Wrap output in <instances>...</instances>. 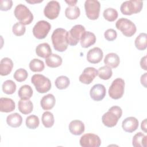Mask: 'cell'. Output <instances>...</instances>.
<instances>
[{
	"label": "cell",
	"mask_w": 147,
	"mask_h": 147,
	"mask_svg": "<svg viewBox=\"0 0 147 147\" xmlns=\"http://www.w3.org/2000/svg\"><path fill=\"white\" fill-rule=\"evenodd\" d=\"M67 31L63 28H57L53 30L51 40L54 49L59 52H64L68 48V42L66 38Z\"/></svg>",
	"instance_id": "1"
},
{
	"label": "cell",
	"mask_w": 147,
	"mask_h": 147,
	"mask_svg": "<svg viewBox=\"0 0 147 147\" xmlns=\"http://www.w3.org/2000/svg\"><path fill=\"white\" fill-rule=\"evenodd\" d=\"M122 114V110L121 108L117 106H113L103 115L102 117V123L108 127H114L117 125Z\"/></svg>",
	"instance_id": "2"
},
{
	"label": "cell",
	"mask_w": 147,
	"mask_h": 147,
	"mask_svg": "<svg viewBox=\"0 0 147 147\" xmlns=\"http://www.w3.org/2000/svg\"><path fill=\"white\" fill-rule=\"evenodd\" d=\"M14 14L16 18L23 25H29L33 20V15L24 5L19 4L15 7Z\"/></svg>",
	"instance_id": "3"
},
{
	"label": "cell",
	"mask_w": 147,
	"mask_h": 147,
	"mask_svg": "<svg viewBox=\"0 0 147 147\" xmlns=\"http://www.w3.org/2000/svg\"><path fill=\"white\" fill-rule=\"evenodd\" d=\"M31 82L39 93H45L51 88V80L43 75H33L31 78Z\"/></svg>",
	"instance_id": "4"
},
{
	"label": "cell",
	"mask_w": 147,
	"mask_h": 147,
	"mask_svg": "<svg viewBox=\"0 0 147 147\" xmlns=\"http://www.w3.org/2000/svg\"><path fill=\"white\" fill-rule=\"evenodd\" d=\"M143 7V2L139 0H130L123 2L120 7L121 13L124 15L130 16L140 12Z\"/></svg>",
	"instance_id": "5"
},
{
	"label": "cell",
	"mask_w": 147,
	"mask_h": 147,
	"mask_svg": "<svg viewBox=\"0 0 147 147\" xmlns=\"http://www.w3.org/2000/svg\"><path fill=\"white\" fill-rule=\"evenodd\" d=\"M115 26L117 29L121 30L122 33L126 37H131L137 30L135 24L126 18H119L116 22Z\"/></svg>",
	"instance_id": "6"
},
{
	"label": "cell",
	"mask_w": 147,
	"mask_h": 147,
	"mask_svg": "<svg viewBox=\"0 0 147 147\" xmlns=\"http://www.w3.org/2000/svg\"><path fill=\"white\" fill-rule=\"evenodd\" d=\"M125 91V81L122 78H117L114 80L109 87V95L114 99L122 98Z\"/></svg>",
	"instance_id": "7"
},
{
	"label": "cell",
	"mask_w": 147,
	"mask_h": 147,
	"mask_svg": "<svg viewBox=\"0 0 147 147\" xmlns=\"http://www.w3.org/2000/svg\"><path fill=\"white\" fill-rule=\"evenodd\" d=\"M85 31V28L82 25H76L74 26L67 33L66 38L68 44L71 46L76 45Z\"/></svg>",
	"instance_id": "8"
},
{
	"label": "cell",
	"mask_w": 147,
	"mask_h": 147,
	"mask_svg": "<svg viewBox=\"0 0 147 147\" xmlns=\"http://www.w3.org/2000/svg\"><path fill=\"white\" fill-rule=\"evenodd\" d=\"M100 4L98 1L86 0L84 3V9L87 18L90 20H97L99 16Z\"/></svg>",
	"instance_id": "9"
},
{
	"label": "cell",
	"mask_w": 147,
	"mask_h": 147,
	"mask_svg": "<svg viewBox=\"0 0 147 147\" xmlns=\"http://www.w3.org/2000/svg\"><path fill=\"white\" fill-rule=\"evenodd\" d=\"M51 29V24L45 20L38 21L33 28V34L38 39H43L48 35Z\"/></svg>",
	"instance_id": "10"
},
{
	"label": "cell",
	"mask_w": 147,
	"mask_h": 147,
	"mask_svg": "<svg viewBox=\"0 0 147 147\" xmlns=\"http://www.w3.org/2000/svg\"><path fill=\"white\" fill-rule=\"evenodd\" d=\"M79 142L83 147H99L101 144V140L95 134L87 133L81 137Z\"/></svg>",
	"instance_id": "11"
},
{
	"label": "cell",
	"mask_w": 147,
	"mask_h": 147,
	"mask_svg": "<svg viewBox=\"0 0 147 147\" xmlns=\"http://www.w3.org/2000/svg\"><path fill=\"white\" fill-rule=\"evenodd\" d=\"M60 11V5L56 1H49L44 9V16L49 20L56 18Z\"/></svg>",
	"instance_id": "12"
},
{
	"label": "cell",
	"mask_w": 147,
	"mask_h": 147,
	"mask_svg": "<svg viewBox=\"0 0 147 147\" xmlns=\"http://www.w3.org/2000/svg\"><path fill=\"white\" fill-rule=\"evenodd\" d=\"M98 75V71L94 67H87L84 69L79 76V81L85 84H90Z\"/></svg>",
	"instance_id": "13"
},
{
	"label": "cell",
	"mask_w": 147,
	"mask_h": 147,
	"mask_svg": "<svg viewBox=\"0 0 147 147\" xmlns=\"http://www.w3.org/2000/svg\"><path fill=\"white\" fill-rule=\"evenodd\" d=\"M106 90L104 85L96 84L94 85L90 91L91 98L95 101H100L105 96Z\"/></svg>",
	"instance_id": "14"
},
{
	"label": "cell",
	"mask_w": 147,
	"mask_h": 147,
	"mask_svg": "<svg viewBox=\"0 0 147 147\" xmlns=\"http://www.w3.org/2000/svg\"><path fill=\"white\" fill-rule=\"evenodd\" d=\"M103 53L102 50L99 47H94L88 51L87 54V60L92 64L99 63L103 58Z\"/></svg>",
	"instance_id": "15"
},
{
	"label": "cell",
	"mask_w": 147,
	"mask_h": 147,
	"mask_svg": "<svg viewBox=\"0 0 147 147\" xmlns=\"http://www.w3.org/2000/svg\"><path fill=\"white\" fill-rule=\"evenodd\" d=\"M138 119L133 117L126 118L122 123V127L124 131L128 133H132L137 130L138 127Z\"/></svg>",
	"instance_id": "16"
},
{
	"label": "cell",
	"mask_w": 147,
	"mask_h": 147,
	"mask_svg": "<svg viewBox=\"0 0 147 147\" xmlns=\"http://www.w3.org/2000/svg\"><path fill=\"white\" fill-rule=\"evenodd\" d=\"M96 42V36L91 32H84L80 38V44L83 48H88Z\"/></svg>",
	"instance_id": "17"
},
{
	"label": "cell",
	"mask_w": 147,
	"mask_h": 147,
	"mask_svg": "<svg viewBox=\"0 0 147 147\" xmlns=\"http://www.w3.org/2000/svg\"><path fill=\"white\" fill-rule=\"evenodd\" d=\"M84 125L80 120H73L69 124V130L74 135L79 136L84 131Z\"/></svg>",
	"instance_id": "18"
},
{
	"label": "cell",
	"mask_w": 147,
	"mask_h": 147,
	"mask_svg": "<svg viewBox=\"0 0 147 147\" xmlns=\"http://www.w3.org/2000/svg\"><path fill=\"white\" fill-rule=\"evenodd\" d=\"M13 67V63L10 58H3L0 62V75L1 76L9 75L11 72Z\"/></svg>",
	"instance_id": "19"
},
{
	"label": "cell",
	"mask_w": 147,
	"mask_h": 147,
	"mask_svg": "<svg viewBox=\"0 0 147 147\" xmlns=\"http://www.w3.org/2000/svg\"><path fill=\"white\" fill-rule=\"evenodd\" d=\"M16 108L14 100L9 98H1L0 99V111L3 113L13 111Z\"/></svg>",
	"instance_id": "20"
},
{
	"label": "cell",
	"mask_w": 147,
	"mask_h": 147,
	"mask_svg": "<svg viewBox=\"0 0 147 147\" xmlns=\"http://www.w3.org/2000/svg\"><path fill=\"white\" fill-rule=\"evenodd\" d=\"M56 99L52 94H48L44 96L40 101V105L42 109L48 110L52 109L55 105Z\"/></svg>",
	"instance_id": "21"
},
{
	"label": "cell",
	"mask_w": 147,
	"mask_h": 147,
	"mask_svg": "<svg viewBox=\"0 0 147 147\" xmlns=\"http://www.w3.org/2000/svg\"><path fill=\"white\" fill-rule=\"evenodd\" d=\"M36 53L38 56L46 59L52 54V49L48 43L44 42L36 47Z\"/></svg>",
	"instance_id": "22"
},
{
	"label": "cell",
	"mask_w": 147,
	"mask_h": 147,
	"mask_svg": "<svg viewBox=\"0 0 147 147\" xmlns=\"http://www.w3.org/2000/svg\"><path fill=\"white\" fill-rule=\"evenodd\" d=\"M119 57L115 53H110L107 54L104 59V63L106 65L113 68H117L119 65Z\"/></svg>",
	"instance_id": "23"
},
{
	"label": "cell",
	"mask_w": 147,
	"mask_h": 147,
	"mask_svg": "<svg viewBox=\"0 0 147 147\" xmlns=\"http://www.w3.org/2000/svg\"><path fill=\"white\" fill-rule=\"evenodd\" d=\"M19 111L23 114H30L33 109V103L29 99H20L18 103Z\"/></svg>",
	"instance_id": "24"
},
{
	"label": "cell",
	"mask_w": 147,
	"mask_h": 147,
	"mask_svg": "<svg viewBox=\"0 0 147 147\" xmlns=\"http://www.w3.org/2000/svg\"><path fill=\"white\" fill-rule=\"evenodd\" d=\"M6 122L10 127H20L22 124V118L17 113H12L7 117Z\"/></svg>",
	"instance_id": "25"
},
{
	"label": "cell",
	"mask_w": 147,
	"mask_h": 147,
	"mask_svg": "<svg viewBox=\"0 0 147 147\" xmlns=\"http://www.w3.org/2000/svg\"><path fill=\"white\" fill-rule=\"evenodd\" d=\"M62 58L56 54L52 53L48 57L45 59V63L47 66L51 68H56L61 65Z\"/></svg>",
	"instance_id": "26"
},
{
	"label": "cell",
	"mask_w": 147,
	"mask_h": 147,
	"mask_svg": "<svg viewBox=\"0 0 147 147\" xmlns=\"http://www.w3.org/2000/svg\"><path fill=\"white\" fill-rule=\"evenodd\" d=\"M147 136L141 132L136 133L132 140V145L134 147H146Z\"/></svg>",
	"instance_id": "27"
},
{
	"label": "cell",
	"mask_w": 147,
	"mask_h": 147,
	"mask_svg": "<svg viewBox=\"0 0 147 147\" xmlns=\"http://www.w3.org/2000/svg\"><path fill=\"white\" fill-rule=\"evenodd\" d=\"M18 95L21 99H29L32 96L33 90L29 85H23L18 90Z\"/></svg>",
	"instance_id": "28"
},
{
	"label": "cell",
	"mask_w": 147,
	"mask_h": 147,
	"mask_svg": "<svg viewBox=\"0 0 147 147\" xmlns=\"http://www.w3.org/2000/svg\"><path fill=\"white\" fill-rule=\"evenodd\" d=\"M147 35L145 33H140L136 38L134 44L137 49L140 51H144L146 48Z\"/></svg>",
	"instance_id": "29"
},
{
	"label": "cell",
	"mask_w": 147,
	"mask_h": 147,
	"mask_svg": "<svg viewBox=\"0 0 147 147\" xmlns=\"http://www.w3.org/2000/svg\"><path fill=\"white\" fill-rule=\"evenodd\" d=\"M80 14V9L77 6H68L65 10V17L69 20H75L78 18Z\"/></svg>",
	"instance_id": "30"
},
{
	"label": "cell",
	"mask_w": 147,
	"mask_h": 147,
	"mask_svg": "<svg viewBox=\"0 0 147 147\" xmlns=\"http://www.w3.org/2000/svg\"><path fill=\"white\" fill-rule=\"evenodd\" d=\"M41 121L43 125L45 127L47 128L51 127L53 126L55 122L54 116L51 112L45 111L42 115Z\"/></svg>",
	"instance_id": "31"
},
{
	"label": "cell",
	"mask_w": 147,
	"mask_h": 147,
	"mask_svg": "<svg viewBox=\"0 0 147 147\" xmlns=\"http://www.w3.org/2000/svg\"><path fill=\"white\" fill-rule=\"evenodd\" d=\"M30 69L33 72H41L45 68L44 62L38 59H33L29 64Z\"/></svg>",
	"instance_id": "32"
},
{
	"label": "cell",
	"mask_w": 147,
	"mask_h": 147,
	"mask_svg": "<svg viewBox=\"0 0 147 147\" xmlns=\"http://www.w3.org/2000/svg\"><path fill=\"white\" fill-rule=\"evenodd\" d=\"M113 75L112 69L110 67L105 65L100 67L98 70V75L99 78L103 80L109 79Z\"/></svg>",
	"instance_id": "33"
},
{
	"label": "cell",
	"mask_w": 147,
	"mask_h": 147,
	"mask_svg": "<svg viewBox=\"0 0 147 147\" xmlns=\"http://www.w3.org/2000/svg\"><path fill=\"white\" fill-rule=\"evenodd\" d=\"M55 84L58 89L63 90L67 88L69 86L70 81L68 77L62 75L56 78L55 82Z\"/></svg>",
	"instance_id": "34"
},
{
	"label": "cell",
	"mask_w": 147,
	"mask_h": 147,
	"mask_svg": "<svg viewBox=\"0 0 147 147\" xmlns=\"http://www.w3.org/2000/svg\"><path fill=\"white\" fill-rule=\"evenodd\" d=\"M2 90L6 94H13L16 90V84L11 80H7L2 84Z\"/></svg>",
	"instance_id": "35"
},
{
	"label": "cell",
	"mask_w": 147,
	"mask_h": 147,
	"mask_svg": "<svg viewBox=\"0 0 147 147\" xmlns=\"http://www.w3.org/2000/svg\"><path fill=\"white\" fill-rule=\"evenodd\" d=\"M26 126L30 129H36L40 124L38 117L35 115H30L26 117L25 121Z\"/></svg>",
	"instance_id": "36"
},
{
	"label": "cell",
	"mask_w": 147,
	"mask_h": 147,
	"mask_svg": "<svg viewBox=\"0 0 147 147\" xmlns=\"http://www.w3.org/2000/svg\"><path fill=\"white\" fill-rule=\"evenodd\" d=\"M103 16L104 18L108 21L113 22L117 18L118 14V11L115 9L109 7L104 10Z\"/></svg>",
	"instance_id": "37"
},
{
	"label": "cell",
	"mask_w": 147,
	"mask_h": 147,
	"mask_svg": "<svg viewBox=\"0 0 147 147\" xmlns=\"http://www.w3.org/2000/svg\"><path fill=\"white\" fill-rule=\"evenodd\" d=\"M28 72L24 68H20L16 70L14 74V78L18 82L25 81L28 78Z\"/></svg>",
	"instance_id": "38"
},
{
	"label": "cell",
	"mask_w": 147,
	"mask_h": 147,
	"mask_svg": "<svg viewBox=\"0 0 147 147\" xmlns=\"http://www.w3.org/2000/svg\"><path fill=\"white\" fill-rule=\"evenodd\" d=\"M26 30V28L24 25L21 22H16L12 28V31L14 35L17 36H21L24 34Z\"/></svg>",
	"instance_id": "39"
},
{
	"label": "cell",
	"mask_w": 147,
	"mask_h": 147,
	"mask_svg": "<svg viewBox=\"0 0 147 147\" xmlns=\"http://www.w3.org/2000/svg\"><path fill=\"white\" fill-rule=\"evenodd\" d=\"M104 36L107 41H112L116 39L117 37V33L113 29H109L105 31L104 33Z\"/></svg>",
	"instance_id": "40"
},
{
	"label": "cell",
	"mask_w": 147,
	"mask_h": 147,
	"mask_svg": "<svg viewBox=\"0 0 147 147\" xmlns=\"http://www.w3.org/2000/svg\"><path fill=\"white\" fill-rule=\"evenodd\" d=\"M12 6L11 0H1L0 1V10L2 11H7L11 8Z\"/></svg>",
	"instance_id": "41"
},
{
	"label": "cell",
	"mask_w": 147,
	"mask_h": 147,
	"mask_svg": "<svg viewBox=\"0 0 147 147\" xmlns=\"http://www.w3.org/2000/svg\"><path fill=\"white\" fill-rule=\"evenodd\" d=\"M140 65H141V67L146 71L147 70V67H146V56H144L143 57L141 58V60H140Z\"/></svg>",
	"instance_id": "42"
},
{
	"label": "cell",
	"mask_w": 147,
	"mask_h": 147,
	"mask_svg": "<svg viewBox=\"0 0 147 147\" xmlns=\"http://www.w3.org/2000/svg\"><path fill=\"white\" fill-rule=\"evenodd\" d=\"M146 74L144 73L141 77V83L145 88H146Z\"/></svg>",
	"instance_id": "43"
},
{
	"label": "cell",
	"mask_w": 147,
	"mask_h": 147,
	"mask_svg": "<svg viewBox=\"0 0 147 147\" xmlns=\"http://www.w3.org/2000/svg\"><path fill=\"white\" fill-rule=\"evenodd\" d=\"M141 129L145 133H146V119H145L142 122L141 125Z\"/></svg>",
	"instance_id": "44"
},
{
	"label": "cell",
	"mask_w": 147,
	"mask_h": 147,
	"mask_svg": "<svg viewBox=\"0 0 147 147\" xmlns=\"http://www.w3.org/2000/svg\"><path fill=\"white\" fill-rule=\"evenodd\" d=\"M66 3H67L69 5V6H75L76 3H77V1H65Z\"/></svg>",
	"instance_id": "45"
},
{
	"label": "cell",
	"mask_w": 147,
	"mask_h": 147,
	"mask_svg": "<svg viewBox=\"0 0 147 147\" xmlns=\"http://www.w3.org/2000/svg\"><path fill=\"white\" fill-rule=\"evenodd\" d=\"M26 2H28V3H29L34 4V3H40V2H42V0H41V1H36V0L28 1V0H26Z\"/></svg>",
	"instance_id": "46"
}]
</instances>
